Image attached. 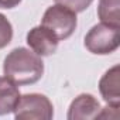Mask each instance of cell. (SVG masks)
Instances as JSON below:
<instances>
[{
	"label": "cell",
	"instance_id": "cell-1",
	"mask_svg": "<svg viewBox=\"0 0 120 120\" xmlns=\"http://www.w3.org/2000/svg\"><path fill=\"white\" fill-rule=\"evenodd\" d=\"M3 74L17 86L34 85L44 75V62L34 51L19 47L4 58Z\"/></svg>",
	"mask_w": 120,
	"mask_h": 120
},
{
	"label": "cell",
	"instance_id": "cell-2",
	"mask_svg": "<svg viewBox=\"0 0 120 120\" xmlns=\"http://www.w3.org/2000/svg\"><path fill=\"white\" fill-rule=\"evenodd\" d=\"M120 26L100 21L93 26L85 35V48L95 55H109L120 45Z\"/></svg>",
	"mask_w": 120,
	"mask_h": 120
},
{
	"label": "cell",
	"instance_id": "cell-3",
	"mask_svg": "<svg viewBox=\"0 0 120 120\" xmlns=\"http://www.w3.org/2000/svg\"><path fill=\"white\" fill-rule=\"evenodd\" d=\"M41 26L48 28L59 41L67 40L76 30L78 26L76 13L65 6L55 3L45 10L41 19Z\"/></svg>",
	"mask_w": 120,
	"mask_h": 120
},
{
	"label": "cell",
	"instance_id": "cell-4",
	"mask_svg": "<svg viewBox=\"0 0 120 120\" xmlns=\"http://www.w3.org/2000/svg\"><path fill=\"white\" fill-rule=\"evenodd\" d=\"M13 113L17 120H51L54 106L42 93H26L20 95Z\"/></svg>",
	"mask_w": 120,
	"mask_h": 120
},
{
	"label": "cell",
	"instance_id": "cell-5",
	"mask_svg": "<svg viewBox=\"0 0 120 120\" xmlns=\"http://www.w3.org/2000/svg\"><path fill=\"white\" fill-rule=\"evenodd\" d=\"M26 41L30 49L34 51L40 56H48V55L55 54L58 49V44H59V40L48 28L42 27L41 24L37 27H33L27 33Z\"/></svg>",
	"mask_w": 120,
	"mask_h": 120
},
{
	"label": "cell",
	"instance_id": "cell-6",
	"mask_svg": "<svg viewBox=\"0 0 120 120\" xmlns=\"http://www.w3.org/2000/svg\"><path fill=\"white\" fill-rule=\"evenodd\" d=\"M102 106L99 100L90 93H81L76 96L68 109V120H90L98 119Z\"/></svg>",
	"mask_w": 120,
	"mask_h": 120
},
{
	"label": "cell",
	"instance_id": "cell-7",
	"mask_svg": "<svg viewBox=\"0 0 120 120\" xmlns=\"http://www.w3.org/2000/svg\"><path fill=\"white\" fill-rule=\"evenodd\" d=\"M99 92L103 100L110 106H120V67L107 69L99 81Z\"/></svg>",
	"mask_w": 120,
	"mask_h": 120
},
{
	"label": "cell",
	"instance_id": "cell-8",
	"mask_svg": "<svg viewBox=\"0 0 120 120\" xmlns=\"http://www.w3.org/2000/svg\"><path fill=\"white\" fill-rule=\"evenodd\" d=\"M19 99H20L19 86L9 78L0 76V116L11 113Z\"/></svg>",
	"mask_w": 120,
	"mask_h": 120
},
{
	"label": "cell",
	"instance_id": "cell-9",
	"mask_svg": "<svg viewBox=\"0 0 120 120\" xmlns=\"http://www.w3.org/2000/svg\"><path fill=\"white\" fill-rule=\"evenodd\" d=\"M98 17L103 23L120 26V0H99Z\"/></svg>",
	"mask_w": 120,
	"mask_h": 120
},
{
	"label": "cell",
	"instance_id": "cell-10",
	"mask_svg": "<svg viewBox=\"0 0 120 120\" xmlns=\"http://www.w3.org/2000/svg\"><path fill=\"white\" fill-rule=\"evenodd\" d=\"M13 38V26L4 14L0 13V49L6 48Z\"/></svg>",
	"mask_w": 120,
	"mask_h": 120
},
{
	"label": "cell",
	"instance_id": "cell-11",
	"mask_svg": "<svg viewBox=\"0 0 120 120\" xmlns=\"http://www.w3.org/2000/svg\"><path fill=\"white\" fill-rule=\"evenodd\" d=\"M93 0H55L56 4H61L68 7L69 10L75 11V13H82L85 11L90 4H92Z\"/></svg>",
	"mask_w": 120,
	"mask_h": 120
},
{
	"label": "cell",
	"instance_id": "cell-12",
	"mask_svg": "<svg viewBox=\"0 0 120 120\" xmlns=\"http://www.w3.org/2000/svg\"><path fill=\"white\" fill-rule=\"evenodd\" d=\"M21 3V0H0V9H14Z\"/></svg>",
	"mask_w": 120,
	"mask_h": 120
}]
</instances>
